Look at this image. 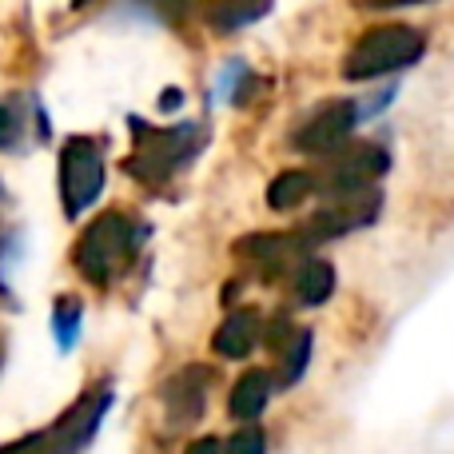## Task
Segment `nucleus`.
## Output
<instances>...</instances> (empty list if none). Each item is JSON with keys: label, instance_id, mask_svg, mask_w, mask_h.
Wrapping results in <instances>:
<instances>
[{"label": "nucleus", "instance_id": "nucleus-18", "mask_svg": "<svg viewBox=\"0 0 454 454\" xmlns=\"http://www.w3.org/2000/svg\"><path fill=\"white\" fill-rule=\"evenodd\" d=\"M184 454H220V442L215 439H196Z\"/></svg>", "mask_w": 454, "mask_h": 454}, {"label": "nucleus", "instance_id": "nucleus-10", "mask_svg": "<svg viewBox=\"0 0 454 454\" xmlns=\"http://www.w3.org/2000/svg\"><path fill=\"white\" fill-rule=\"evenodd\" d=\"M335 291V267L327 259H303L295 271V299L303 307H319Z\"/></svg>", "mask_w": 454, "mask_h": 454}, {"label": "nucleus", "instance_id": "nucleus-12", "mask_svg": "<svg viewBox=\"0 0 454 454\" xmlns=\"http://www.w3.org/2000/svg\"><path fill=\"white\" fill-rule=\"evenodd\" d=\"M311 192H315V176L283 172V176H275L271 188H267V207H275V212H291V207H299Z\"/></svg>", "mask_w": 454, "mask_h": 454}, {"label": "nucleus", "instance_id": "nucleus-19", "mask_svg": "<svg viewBox=\"0 0 454 454\" xmlns=\"http://www.w3.org/2000/svg\"><path fill=\"white\" fill-rule=\"evenodd\" d=\"M0 367H4V335H0Z\"/></svg>", "mask_w": 454, "mask_h": 454}, {"label": "nucleus", "instance_id": "nucleus-7", "mask_svg": "<svg viewBox=\"0 0 454 454\" xmlns=\"http://www.w3.org/2000/svg\"><path fill=\"white\" fill-rule=\"evenodd\" d=\"M355 124H359L355 104H327V108H319L303 124V132L295 136V148L315 152V156H331V152H339L347 140H351Z\"/></svg>", "mask_w": 454, "mask_h": 454}, {"label": "nucleus", "instance_id": "nucleus-16", "mask_svg": "<svg viewBox=\"0 0 454 454\" xmlns=\"http://www.w3.org/2000/svg\"><path fill=\"white\" fill-rule=\"evenodd\" d=\"M20 140H24V108L0 100V152L20 148Z\"/></svg>", "mask_w": 454, "mask_h": 454}, {"label": "nucleus", "instance_id": "nucleus-13", "mask_svg": "<svg viewBox=\"0 0 454 454\" xmlns=\"http://www.w3.org/2000/svg\"><path fill=\"white\" fill-rule=\"evenodd\" d=\"M80 319H84V307H80L76 295H60V299H56L52 331H56V343H60L64 351H68V347L80 339Z\"/></svg>", "mask_w": 454, "mask_h": 454}, {"label": "nucleus", "instance_id": "nucleus-14", "mask_svg": "<svg viewBox=\"0 0 454 454\" xmlns=\"http://www.w3.org/2000/svg\"><path fill=\"white\" fill-rule=\"evenodd\" d=\"M283 371H279V383L283 387H295L299 379H303L307 363H311V335L307 331H295V339H291L287 347H283Z\"/></svg>", "mask_w": 454, "mask_h": 454}, {"label": "nucleus", "instance_id": "nucleus-17", "mask_svg": "<svg viewBox=\"0 0 454 454\" xmlns=\"http://www.w3.org/2000/svg\"><path fill=\"white\" fill-rule=\"evenodd\" d=\"M227 454H267L263 431H255V427H243V431H235L231 442H227Z\"/></svg>", "mask_w": 454, "mask_h": 454}, {"label": "nucleus", "instance_id": "nucleus-2", "mask_svg": "<svg viewBox=\"0 0 454 454\" xmlns=\"http://www.w3.org/2000/svg\"><path fill=\"white\" fill-rule=\"evenodd\" d=\"M108 407H112V391L108 387H92L48 431H36L20 442H8V447H0V454H80L92 442L96 427L104 423V411Z\"/></svg>", "mask_w": 454, "mask_h": 454}, {"label": "nucleus", "instance_id": "nucleus-6", "mask_svg": "<svg viewBox=\"0 0 454 454\" xmlns=\"http://www.w3.org/2000/svg\"><path fill=\"white\" fill-rule=\"evenodd\" d=\"M207 387H212V371H207V367H184L180 375L168 379L164 407H168V423H172L176 431H184V427H196L200 419H204Z\"/></svg>", "mask_w": 454, "mask_h": 454}, {"label": "nucleus", "instance_id": "nucleus-15", "mask_svg": "<svg viewBox=\"0 0 454 454\" xmlns=\"http://www.w3.org/2000/svg\"><path fill=\"white\" fill-rule=\"evenodd\" d=\"M267 12H271L267 4H251V8L227 4V8H212V12H207V20H212L220 32H235V28H243V24H251V20H259V16H267Z\"/></svg>", "mask_w": 454, "mask_h": 454}, {"label": "nucleus", "instance_id": "nucleus-5", "mask_svg": "<svg viewBox=\"0 0 454 454\" xmlns=\"http://www.w3.org/2000/svg\"><path fill=\"white\" fill-rule=\"evenodd\" d=\"M104 192V152L88 136H72L60 152V204L68 220H80Z\"/></svg>", "mask_w": 454, "mask_h": 454}, {"label": "nucleus", "instance_id": "nucleus-1", "mask_svg": "<svg viewBox=\"0 0 454 454\" xmlns=\"http://www.w3.org/2000/svg\"><path fill=\"white\" fill-rule=\"evenodd\" d=\"M136 239H140V235H136V223L128 220L124 212H104L96 223L84 227L72 259H76L80 275H84L88 283L108 287V283L132 263Z\"/></svg>", "mask_w": 454, "mask_h": 454}, {"label": "nucleus", "instance_id": "nucleus-4", "mask_svg": "<svg viewBox=\"0 0 454 454\" xmlns=\"http://www.w3.org/2000/svg\"><path fill=\"white\" fill-rule=\"evenodd\" d=\"M136 152L128 160L136 180L144 184H164L176 176V168H184L204 144L200 124H180V128H152L136 120Z\"/></svg>", "mask_w": 454, "mask_h": 454}, {"label": "nucleus", "instance_id": "nucleus-3", "mask_svg": "<svg viewBox=\"0 0 454 454\" xmlns=\"http://www.w3.org/2000/svg\"><path fill=\"white\" fill-rule=\"evenodd\" d=\"M423 52H427L423 28H411V24H379V28H371L367 36L347 52L343 76L347 80H375V76H387V72L411 68Z\"/></svg>", "mask_w": 454, "mask_h": 454}, {"label": "nucleus", "instance_id": "nucleus-8", "mask_svg": "<svg viewBox=\"0 0 454 454\" xmlns=\"http://www.w3.org/2000/svg\"><path fill=\"white\" fill-rule=\"evenodd\" d=\"M259 343V315L255 311H231L223 319V327L215 331V351L223 355V359H243V355H251Z\"/></svg>", "mask_w": 454, "mask_h": 454}, {"label": "nucleus", "instance_id": "nucleus-11", "mask_svg": "<svg viewBox=\"0 0 454 454\" xmlns=\"http://www.w3.org/2000/svg\"><path fill=\"white\" fill-rule=\"evenodd\" d=\"M267 395H271V379H267L263 371H247L231 391V419H239V423H255L267 407Z\"/></svg>", "mask_w": 454, "mask_h": 454}, {"label": "nucleus", "instance_id": "nucleus-9", "mask_svg": "<svg viewBox=\"0 0 454 454\" xmlns=\"http://www.w3.org/2000/svg\"><path fill=\"white\" fill-rule=\"evenodd\" d=\"M299 247H307L303 231H299V235H247V239L235 243V255L251 259V263L279 267L287 255H299Z\"/></svg>", "mask_w": 454, "mask_h": 454}]
</instances>
